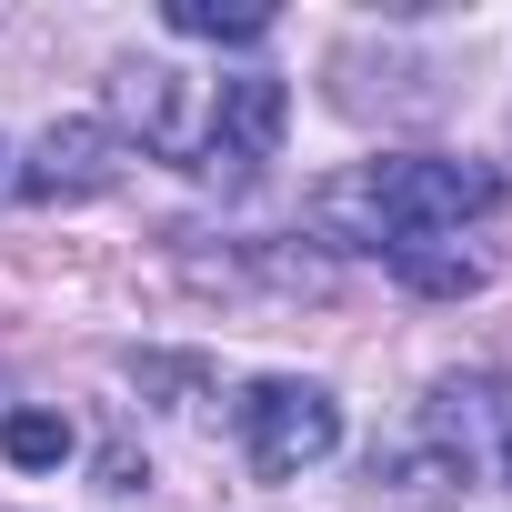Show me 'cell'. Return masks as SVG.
<instances>
[{
	"label": "cell",
	"instance_id": "obj_1",
	"mask_svg": "<svg viewBox=\"0 0 512 512\" xmlns=\"http://www.w3.org/2000/svg\"><path fill=\"white\" fill-rule=\"evenodd\" d=\"M492 201H502V171L492 161L402 151V161H362L352 181H332L322 191V231L352 241V251H402V241H452Z\"/></svg>",
	"mask_w": 512,
	"mask_h": 512
},
{
	"label": "cell",
	"instance_id": "obj_2",
	"mask_svg": "<svg viewBox=\"0 0 512 512\" xmlns=\"http://www.w3.org/2000/svg\"><path fill=\"white\" fill-rule=\"evenodd\" d=\"M332 442H342V402H332L322 382L272 372V382L241 392V452H251V472H262V482H292V472L332 462Z\"/></svg>",
	"mask_w": 512,
	"mask_h": 512
},
{
	"label": "cell",
	"instance_id": "obj_3",
	"mask_svg": "<svg viewBox=\"0 0 512 512\" xmlns=\"http://www.w3.org/2000/svg\"><path fill=\"white\" fill-rule=\"evenodd\" d=\"M111 101H121V121L141 131V151L201 171V141H211V81H191V71H171V61H131V71H111Z\"/></svg>",
	"mask_w": 512,
	"mask_h": 512
},
{
	"label": "cell",
	"instance_id": "obj_4",
	"mask_svg": "<svg viewBox=\"0 0 512 512\" xmlns=\"http://www.w3.org/2000/svg\"><path fill=\"white\" fill-rule=\"evenodd\" d=\"M121 151H131V141H121L111 121H51V131L21 151L11 181H21V201H91V191L121 181Z\"/></svg>",
	"mask_w": 512,
	"mask_h": 512
},
{
	"label": "cell",
	"instance_id": "obj_5",
	"mask_svg": "<svg viewBox=\"0 0 512 512\" xmlns=\"http://www.w3.org/2000/svg\"><path fill=\"white\" fill-rule=\"evenodd\" d=\"M282 121H292V91L272 71H241V81H211V141H201V171H251L282 151Z\"/></svg>",
	"mask_w": 512,
	"mask_h": 512
},
{
	"label": "cell",
	"instance_id": "obj_6",
	"mask_svg": "<svg viewBox=\"0 0 512 512\" xmlns=\"http://www.w3.org/2000/svg\"><path fill=\"white\" fill-rule=\"evenodd\" d=\"M432 442H442V462H482V432L512 452V382H492V372H472V382H432Z\"/></svg>",
	"mask_w": 512,
	"mask_h": 512
},
{
	"label": "cell",
	"instance_id": "obj_7",
	"mask_svg": "<svg viewBox=\"0 0 512 512\" xmlns=\"http://www.w3.org/2000/svg\"><path fill=\"white\" fill-rule=\"evenodd\" d=\"M382 262L412 282V292H432V302H462V292H482V262L462 241H402V251H382Z\"/></svg>",
	"mask_w": 512,
	"mask_h": 512
},
{
	"label": "cell",
	"instance_id": "obj_8",
	"mask_svg": "<svg viewBox=\"0 0 512 512\" xmlns=\"http://www.w3.org/2000/svg\"><path fill=\"white\" fill-rule=\"evenodd\" d=\"M0 452H11L21 472H51V462L71 452V422H61V412H11V422H0Z\"/></svg>",
	"mask_w": 512,
	"mask_h": 512
},
{
	"label": "cell",
	"instance_id": "obj_9",
	"mask_svg": "<svg viewBox=\"0 0 512 512\" xmlns=\"http://www.w3.org/2000/svg\"><path fill=\"white\" fill-rule=\"evenodd\" d=\"M171 31L181 41H262L272 11H221V0H171Z\"/></svg>",
	"mask_w": 512,
	"mask_h": 512
},
{
	"label": "cell",
	"instance_id": "obj_10",
	"mask_svg": "<svg viewBox=\"0 0 512 512\" xmlns=\"http://www.w3.org/2000/svg\"><path fill=\"white\" fill-rule=\"evenodd\" d=\"M0 161H11V151H0Z\"/></svg>",
	"mask_w": 512,
	"mask_h": 512
},
{
	"label": "cell",
	"instance_id": "obj_11",
	"mask_svg": "<svg viewBox=\"0 0 512 512\" xmlns=\"http://www.w3.org/2000/svg\"><path fill=\"white\" fill-rule=\"evenodd\" d=\"M502 462H512V452H502Z\"/></svg>",
	"mask_w": 512,
	"mask_h": 512
}]
</instances>
